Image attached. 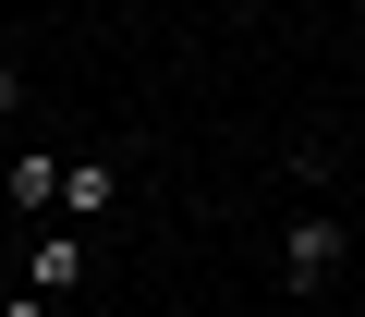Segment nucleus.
<instances>
[{"label":"nucleus","mask_w":365,"mask_h":317,"mask_svg":"<svg viewBox=\"0 0 365 317\" xmlns=\"http://www.w3.org/2000/svg\"><path fill=\"white\" fill-rule=\"evenodd\" d=\"M353 256V232H341V208H304L292 232H280V293H317L329 268Z\"/></svg>","instance_id":"nucleus-1"},{"label":"nucleus","mask_w":365,"mask_h":317,"mask_svg":"<svg viewBox=\"0 0 365 317\" xmlns=\"http://www.w3.org/2000/svg\"><path fill=\"white\" fill-rule=\"evenodd\" d=\"M25 293L86 305V232H73V220H37V244H25Z\"/></svg>","instance_id":"nucleus-2"},{"label":"nucleus","mask_w":365,"mask_h":317,"mask_svg":"<svg viewBox=\"0 0 365 317\" xmlns=\"http://www.w3.org/2000/svg\"><path fill=\"white\" fill-rule=\"evenodd\" d=\"M110 208H122V158H61V220L98 232Z\"/></svg>","instance_id":"nucleus-3"},{"label":"nucleus","mask_w":365,"mask_h":317,"mask_svg":"<svg viewBox=\"0 0 365 317\" xmlns=\"http://www.w3.org/2000/svg\"><path fill=\"white\" fill-rule=\"evenodd\" d=\"M0 196H13L25 220H61V158H25V146H13V171H0Z\"/></svg>","instance_id":"nucleus-4"},{"label":"nucleus","mask_w":365,"mask_h":317,"mask_svg":"<svg viewBox=\"0 0 365 317\" xmlns=\"http://www.w3.org/2000/svg\"><path fill=\"white\" fill-rule=\"evenodd\" d=\"M13 110H25V74L0 61V158H13Z\"/></svg>","instance_id":"nucleus-5"},{"label":"nucleus","mask_w":365,"mask_h":317,"mask_svg":"<svg viewBox=\"0 0 365 317\" xmlns=\"http://www.w3.org/2000/svg\"><path fill=\"white\" fill-rule=\"evenodd\" d=\"M0 317H61V305L49 293H0Z\"/></svg>","instance_id":"nucleus-6"},{"label":"nucleus","mask_w":365,"mask_h":317,"mask_svg":"<svg viewBox=\"0 0 365 317\" xmlns=\"http://www.w3.org/2000/svg\"><path fill=\"white\" fill-rule=\"evenodd\" d=\"M61 317H98V305H61Z\"/></svg>","instance_id":"nucleus-7"}]
</instances>
